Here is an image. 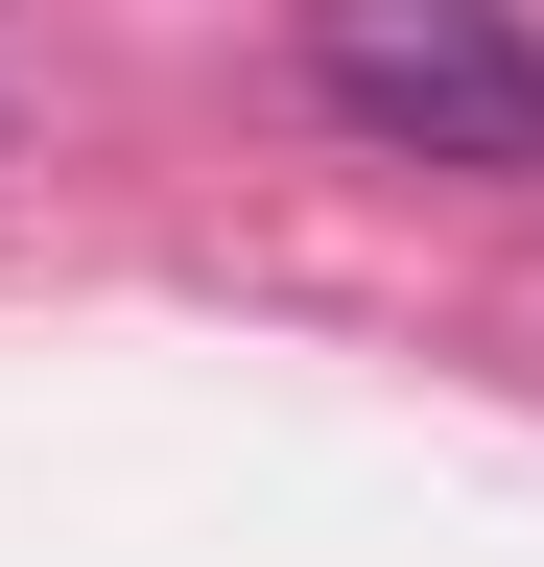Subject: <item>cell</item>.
<instances>
[{"mask_svg":"<svg viewBox=\"0 0 544 567\" xmlns=\"http://www.w3.org/2000/svg\"><path fill=\"white\" fill-rule=\"evenodd\" d=\"M308 95L356 118L379 166H473V189L544 166V48H521V0H308Z\"/></svg>","mask_w":544,"mask_h":567,"instance_id":"6da1fadb","label":"cell"}]
</instances>
